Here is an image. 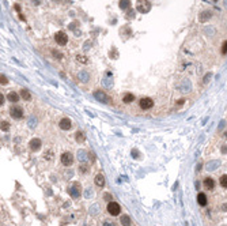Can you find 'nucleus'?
I'll return each mask as SVG.
<instances>
[{
    "mask_svg": "<svg viewBox=\"0 0 227 226\" xmlns=\"http://www.w3.org/2000/svg\"><path fill=\"white\" fill-rule=\"evenodd\" d=\"M108 213H109L110 215H113V217L120 215V213H121V207H120V204H118L117 202H109L108 203Z\"/></svg>",
    "mask_w": 227,
    "mask_h": 226,
    "instance_id": "obj_1",
    "label": "nucleus"
},
{
    "mask_svg": "<svg viewBox=\"0 0 227 226\" xmlns=\"http://www.w3.org/2000/svg\"><path fill=\"white\" fill-rule=\"evenodd\" d=\"M74 162V155L71 154L70 151H65L61 154V163H63L64 166H71Z\"/></svg>",
    "mask_w": 227,
    "mask_h": 226,
    "instance_id": "obj_2",
    "label": "nucleus"
},
{
    "mask_svg": "<svg viewBox=\"0 0 227 226\" xmlns=\"http://www.w3.org/2000/svg\"><path fill=\"white\" fill-rule=\"evenodd\" d=\"M55 40H56V42L59 45H65L67 44V41H68V37H67V34L64 32H57L56 33V36H55Z\"/></svg>",
    "mask_w": 227,
    "mask_h": 226,
    "instance_id": "obj_3",
    "label": "nucleus"
},
{
    "mask_svg": "<svg viewBox=\"0 0 227 226\" xmlns=\"http://www.w3.org/2000/svg\"><path fill=\"white\" fill-rule=\"evenodd\" d=\"M139 105H140L141 109L147 111V109H151V108L154 106V101H153L151 98H148V97H145V98H141V99H140Z\"/></svg>",
    "mask_w": 227,
    "mask_h": 226,
    "instance_id": "obj_4",
    "label": "nucleus"
},
{
    "mask_svg": "<svg viewBox=\"0 0 227 226\" xmlns=\"http://www.w3.org/2000/svg\"><path fill=\"white\" fill-rule=\"evenodd\" d=\"M10 113H11V117H14V119H20L23 116V109L20 106H12Z\"/></svg>",
    "mask_w": 227,
    "mask_h": 226,
    "instance_id": "obj_5",
    "label": "nucleus"
},
{
    "mask_svg": "<svg viewBox=\"0 0 227 226\" xmlns=\"http://www.w3.org/2000/svg\"><path fill=\"white\" fill-rule=\"evenodd\" d=\"M70 194L74 196V198H79L80 196V185H79L78 182H75L72 188H70Z\"/></svg>",
    "mask_w": 227,
    "mask_h": 226,
    "instance_id": "obj_6",
    "label": "nucleus"
},
{
    "mask_svg": "<svg viewBox=\"0 0 227 226\" xmlns=\"http://www.w3.org/2000/svg\"><path fill=\"white\" fill-rule=\"evenodd\" d=\"M59 125H60V128H61V130L67 131V130H70V128H71V125H72V124H71V120L70 119H65V117H64V119L60 120Z\"/></svg>",
    "mask_w": 227,
    "mask_h": 226,
    "instance_id": "obj_7",
    "label": "nucleus"
},
{
    "mask_svg": "<svg viewBox=\"0 0 227 226\" xmlns=\"http://www.w3.org/2000/svg\"><path fill=\"white\" fill-rule=\"evenodd\" d=\"M204 187H205V189H214L215 188V181H214V179H211V177H207V179L204 180Z\"/></svg>",
    "mask_w": 227,
    "mask_h": 226,
    "instance_id": "obj_8",
    "label": "nucleus"
},
{
    "mask_svg": "<svg viewBox=\"0 0 227 226\" xmlns=\"http://www.w3.org/2000/svg\"><path fill=\"white\" fill-rule=\"evenodd\" d=\"M39 147H41V140H39V139H33L32 142H30V149H32L33 151L39 150Z\"/></svg>",
    "mask_w": 227,
    "mask_h": 226,
    "instance_id": "obj_9",
    "label": "nucleus"
},
{
    "mask_svg": "<svg viewBox=\"0 0 227 226\" xmlns=\"http://www.w3.org/2000/svg\"><path fill=\"white\" fill-rule=\"evenodd\" d=\"M95 184H97L98 187H103V185H105V177H103L102 173H98V175L95 176Z\"/></svg>",
    "mask_w": 227,
    "mask_h": 226,
    "instance_id": "obj_10",
    "label": "nucleus"
},
{
    "mask_svg": "<svg viewBox=\"0 0 227 226\" xmlns=\"http://www.w3.org/2000/svg\"><path fill=\"white\" fill-rule=\"evenodd\" d=\"M197 203H199L200 206H207V196H205V195L204 194H201V192H200L199 195H197Z\"/></svg>",
    "mask_w": 227,
    "mask_h": 226,
    "instance_id": "obj_11",
    "label": "nucleus"
},
{
    "mask_svg": "<svg viewBox=\"0 0 227 226\" xmlns=\"http://www.w3.org/2000/svg\"><path fill=\"white\" fill-rule=\"evenodd\" d=\"M11 102H18V99H19V95L16 94V93H14V91H10L8 93V97H7Z\"/></svg>",
    "mask_w": 227,
    "mask_h": 226,
    "instance_id": "obj_12",
    "label": "nucleus"
},
{
    "mask_svg": "<svg viewBox=\"0 0 227 226\" xmlns=\"http://www.w3.org/2000/svg\"><path fill=\"white\" fill-rule=\"evenodd\" d=\"M120 222H121L122 226H131V218L128 217V215H122Z\"/></svg>",
    "mask_w": 227,
    "mask_h": 226,
    "instance_id": "obj_13",
    "label": "nucleus"
},
{
    "mask_svg": "<svg viewBox=\"0 0 227 226\" xmlns=\"http://www.w3.org/2000/svg\"><path fill=\"white\" fill-rule=\"evenodd\" d=\"M133 99H135L133 94H129V93H128V94L124 95V102H125V103H131V102L133 101Z\"/></svg>",
    "mask_w": 227,
    "mask_h": 226,
    "instance_id": "obj_14",
    "label": "nucleus"
},
{
    "mask_svg": "<svg viewBox=\"0 0 227 226\" xmlns=\"http://www.w3.org/2000/svg\"><path fill=\"white\" fill-rule=\"evenodd\" d=\"M20 95H22V98L27 99V101L32 98V95H30V93H29L27 90H22V91H20Z\"/></svg>",
    "mask_w": 227,
    "mask_h": 226,
    "instance_id": "obj_15",
    "label": "nucleus"
},
{
    "mask_svg": "<svg viewBox=\"0 0 227 226\" xmlns=\"http://www.w3.org/2000/svg\"><path fill=\"white\" fill-rule=\"evenodd\" d=\"M220 185L223 188H227V175H223L220 177Z\"/></svg>",
    "mask_w": 227,
    "mask_h": 226,
    "instance_id": "obj_16",
    "label": "nucleus"
},
{
    "mask_svg": "<svg viewBox=\"0 0 227 226\" xmlns=\"http://www.w3.org/2000/svg\"><path fill=\"white\" fill-rule=\"evenodd\" d=\"M76 140L78 142H83L84 140V136H83L82 132H76Z\"/></svg>",
    "mask_w": 227,
    "mask_h": 226,
    "instance_id": "obj_17",
    "label": "nucleus"
},
{
    "mask_svg": "<svg viewBox=\"0 0 227 226\" xmlns=\"http://www.w3.org/2000/svg\"><path fill=\"white\" fill-rule=\"evenodd\" d=\"M128 3H129L128 0H121V1H120V6H121V8H127L128 7Z\"/></svg>",
    "mask_w": 227,
    "mask_h": 226,
    "instance_id": "obj_18",
    "label": "nucleus"
},
{
    "mask_svg": "<svg viewBox=\"0 0 227 226\" xmlns=\"http://www.w3.org/2000/svg\"><path fill=\"white\" fill-rule=\"evenodd\" d=\"M222 53H223V55L227 53V41H224L223 45H222Z\"/></svg>",
    "mask_w": 227,
    "mask_h": 226,
    "instance_id": "obj_19",
    "label": "nucleus"
},
{
    "mask_svg": "<svg viewBox=\"0 0 227 226\" xmlns=\"http://www.w3.org/2000/svg\"><path fill=\"white\" fill-rule=\"evenodd\" d=\"M1 130L7 131V130H8V123H6V121H4V123H1Z\"/></svg>",
    "mask_w": 227,
    "mask_h": 226,
    "instance_id": "obj_20",
    "label": "nucleus"
},
{
    "mask_svg": "<svg viewBox=\"0 0 227 226\" xmlns=\"http://www.w3.org/2000/svg\"><path fill=\"white\" fill-rule=\"evenodd\" d=\"M0 79H1V83H3V84H6L8 82L7 78H6V76H3V75H1V78H0Z\"/></svg>",
    "mask_w": 227,
    "mask_h": 226,
    "instance_id": "obj_21",
    "label": "nucleus"
},
{
    "mask_svg": "<svg viewBox=\"0 0 227 226\" xmlns=\"http://www.w3.org/2000/svg\"><path fill=\"white\" fill-rule=\"evenodd\" d=\"M103 226H114V223H113V222H109V221H108V222L103 223Z\"/></svg>",
    "mask_w": 227,
    "mask_h": 226,
    "instance_id": "obj_22",
    "label": "nucleus"
},
{
    "mask_svg": "<svg viewBox=\"0 0 227 226\" xmlns=\"http://www.w3.org/2000/svg\"><path fill=\"white\" fill-rule=\"evenodd\" d=\"M0 101H1V103H3V102H4V97H3V94L0 95Z\"/></svg>",
    "mask_w": 227,
    "mask_h": 226,
    "instance_id": "obj_23",
    "label": "nucleus"
}]
</instances>
